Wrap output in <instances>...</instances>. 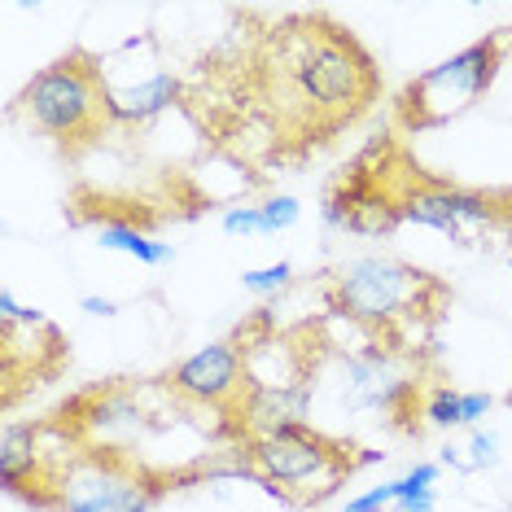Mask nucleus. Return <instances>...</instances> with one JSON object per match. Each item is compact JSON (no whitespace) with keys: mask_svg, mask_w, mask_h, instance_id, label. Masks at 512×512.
<instances>
[{"mask_svg":"<svg viewBox=\"0 0 512 512\" xmlns=\"http://www.w3.org/2000/svg\"><path fill=\"white\" fill-rule=\"evenodd\" d=\"M381 97L368 44L320 9H246L228 44L184 84L202 141L254 171H285L351 132Z\"/></svg>","mask_w":512,"mask_h":512,"instance_id":"1","label":"nucleus"},{"mask_svg":"<svg viewBox=\"0 0 512 512\" xmlns=\"http://www.w3.org/2000/svg\"><path fill=\"white\" fill-rule=\"evenodd\" d=\"M320 294L337 320H351L394 355L407 346H425L451 302V289L434 272L390 254H364L333 267Z\"/></svg>","mask_w":512,"mask_h":512,"instance_id":"2","label":"nucleus"},{"mask_svg":"<svg viewBox=\"0 0 512 512\" xmlns=\"http://www.w3.org/2000/svg\"><path fill=\"white\" fill-rule=\"evenodd\" d=\"M237 469L263 486L267 495H276L289 508H320L324 499H333L364 464L386 460L381 451H368L359 442L333 438L316 425H285L267 438L241 442Z\"/></svg>","mask_w":512,"mask_h":512,"instance_id":"3","label":"nucleus"},{"mask_svg":"<svg viewBox=\"0 0 512 512\" xmlns=\"http://www.w3.org/2000/svg\"><path fill=\"white\" fill-rule=\"evenodd\" d=\"M14 110L27 114L66 158H84L119 127L106 97V79H101V53L88 49L62 53L57 62L31 75Z\"/></svg>","mask_w":512,"mask_h":512,"instance_id":"4","label":"nucleus"},{"mask_svg":"<svg viewBox=\"0 0 512 512\" xmlns=\"http://www.w3.org/2000/svg\"><path fill=\"white\" fill-rule=\"evenodd\" d=\"M504 57H508V36H482L464 44L460 53H451L447 62L429 66L425 75L407 79L399 97H394V127L416 136L469 114L491 92Z\"/></svg>","mask_w":512,"mask_h":512,"instance_id":"5","label":"nucleus"},{"mask_svg":"<svg viewBox=\"0 0 512 512\" xmlns=\"http://www.w3.org/2000/svg\"><path fill=\"white\" fill-rule=\"evenodd\" d=\"M407 162H412V154L399 141H390V136L372 141L324 193V228L355 232V237H394L403 228Z\"/></svg>","mask_w":512,"mask_h":512,"instance_id":"6","label":"nucleus"},{"mask_svg":"<svg viewBox=\"0 0 512 512\" xmlns=\"http://www.w3.org/2000/svg\"><path fill=\"white\" fill-rule=\"evenodd\" d=\"M403 224L434 228L469 250L499 246V241H512V189H464V184L429 176L421 162H407Z\"/></svg>","mask_w":512,"mask_h":512,"instance_id":"7","label":"nucleus"},{"mask_svg":"<svg viewBox=\"0 0 512 512\" xmlns=\"http://www.w3.org/2000/svg\"><path fill=\"white\" fill-rule=\"evenodd\" d=\"M167 477L136 469L123 451H84L62 477L57 512H154Z\"/></svg>","mask_w":512,"mask_h":512,"instance_id":"8","label":"nucleus"},{"mask_svg":"<svg viewBox=\"0 0 512 512\" xmlns=\"http://www.w3.org/2000/svg\"><path fill=\"white\" fill-rule=\"evenodd\" d=\"M162 386L184 403L215 412L219 434H228L232 412H237L241 394H246V364H241L232 342H211V346H202V351H193L189 359H180V364L162 377Z\"/></svg>","mask_w":512,"mask_h":512,"instance_id":"9","label":"nucleus"},{"mask_svg":"<svg viewBox=\"0 0 512 512\" xmlns=\"http://www.w3.org/2000/svg\"><path fill=\"white\" fill-rule=\"evenodd\" d=\"M132 66L136 62H132V49H127V44H119L114 53L101 57V79H106V97H110V110H114V123L119 127H136V123L158 119L162 110H171L184 97V84L171 71H162L158 57L141 75H136Z\"/></svg>","mask_w":512,"mask_h":512,"instance_id":"10","label":"nucleus"},{"mask_svg":"<svg viewBox=\"0 0 512 512\" xmlns=\"http://www.w3.org/2000/svg\"><path fill=\"white\" fill-rule=\"evenodd\" d=\"M97 246L101 250H119V254H132L136 263L145 267H158L167 263L171 254V241H149L141 228H127V224H110V228H97Z\"/></svg>","mask_w":512,"mask_h":512,"instance_id":"11","label":"nucleus"},{"mask_svg":"<svg viewBox=\"0 0 512 512\" xmlns=\"http://www.w3.org/2000/svg\"><path fill=\"white\" fill-rule=\"evenodd\" d=\"M425 425H434V429L464 425V394L456 386H447V381L429 386V394H425Z\"/></svg>","mask_w":512,"mask_h":512,"instance_id":"12","label":"nucleus"},{"mask_svg":"<svg viewBox=\"0 0 512 512\" xmlns=\"http://www.w3.org/2000/svg\"><path fill=\"white\" fill-rule=\"evenodd\" d=\"M294 285V263H272V267H254V272H241V289H250V294L259 298H272L281 294V289Z\"/></svg>","mask_w":512,"mask_h":512,"instance_id":"13","label":"nucleus"},{"mask_svg":"<svg viewBox=\"0 0 512 512\" xmlns=\"http://www.w3.org/2000/svg\"><path fill=\"white\" fill-rule=\"evenodd\" d=\"M259 211H263V237H272V232H285L298 224L302 206H298V197H289V193H272Z\"/></svg>","mask_w":512,"mask_h":512,"instance_id":"14","label":"nucleus"},{"mask_svg":"<svg viewBox=\"0 0 512 512\" xmlns=\"http://www.w3.org/2000/svg\"><path fill=\"white\" fill-rule=\"evenodd\" d=\"M224 232L228 237H263V211L259 206H228Z\"/></svg>","mask_w":512,"mask_h":512,"instance_id":"15","label":"nucleus"},{"mask_svg":"<svg viewBox=\"0 0 512 512\" xmlns=\"http://www.w3.org/2000/svg\"><path fill=\"white\" fill-rule=\"evenodd\" d=\"M394 504H399V482H386V486H377V491L346 499V512H381V508H394Z\"/></svg>","mask_w":512,"mask_h":512,"instance_id":"16","label":"nucleus"},{"mask_svg":"<svg viewBox=\"0 0 512 512\" xmlns=\"http://www.w3.org/2000/svg\"><path fill=\"white\" fill-rule=\"evenodd\" d=\"M434 482H438V464L434 460H425V464H412L403 477H399V499L407 495H421V491H434Z\"/></svg>","mask_w":512,"mask_h":512,"instance_id":"17","label":"nucleus"},{"mask_svg":"<svg viewBox=\"0 0 512 512\" xmlns=\"http://www.w3.org/2000/svg\"><path fill=\"white\" fill-rule=\"evenodd\" d=\"M469 473L473 469H495L499 464V438L495 434H486V429H473V438H469Z\"/></svg>","mask_w":512,"mask_h":512,"instance_id":"18","label":"nucleus"},{"mask_svg":"<svg viewBox=\"0 0 512 512\" xmlns=\"http://www.w3.org/2000/svg\"><path fill=\"white\" fill-rule=\"evenodd\" d=\"M79 311L110 320V316H119V302H114V298H101V294H84V298H79Z\"/></svg>","mask_w":512,"mask_h":512,"instance_id":"19","label":"nucleus"},{"mask_svg":"<svg viewBox=\"0 0 512 512\" xmlns=\"http://www.w3.org/2000/svg\"><path fill=\"white\" fill-rule=\"evenodd\" d=\"M491 412V394H464V425H477Z\"/></svg>","mask_w":512,"mask_h":512,"instance_id":"20","label":"nucleus"},{"mask_svg":"<svg viewBox=\"0 0 512 512\" xmlns=\"http://www.w3.org/2000/svg\"><path fill=\"white\" fill-rule=\"evenodd\" d=\"M438 504V491H421V495H407L394 504V512H434Z\"/></svg>","mask_w":512,"mask_h":512,"instance_id":"21","label":"nucleus"},{"mask_svg":"<svg viewBox=\"0 0 512 512\" xmlns=\"http://www.w3.org/2000/svg\"><path fill=\"white\" fill-rule=\"evenodd\" d=\"M508 53H512V31H508Z\"/></svg>","mask_w":512,"mask_h":512,"instance_id":"22","label":"nucleus"},{"mask_svg":"<svg viewBox=\"0 0 512 512\" xmlns=\"http://www.w3.org/2000/svg\"><path fill=\"white\" fill-rule=\"evenodd\" d=\"M508 272H512V259H508Z\"/></svg>","mask_w":512,"mask_h":512,"instance_id":"23","label":"nucleus"}]
</instances>
